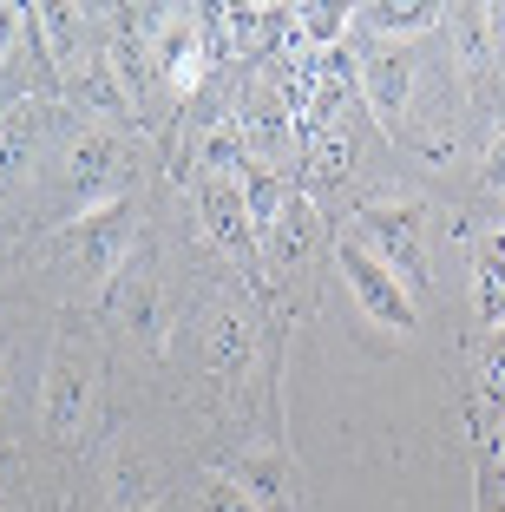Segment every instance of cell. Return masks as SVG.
Returning a JSON list of instances; mask_svg holds the SVG:
<instances>
[{"instance_id":"6da1fadb","label":"cell","mask_w":505,"mask_h":512,"mask_svg":"<svg viewBox=\"0 0 505 512\" xmlns=\"http://www.w3.org/2000/svg\"><path fill=\"white\" fill-rule=\"evenodd\" d=\"M427 217H433V204L420 191H407V197L401 191L394 197H361L355 204V237L401 276V289L414 296V309L427 302Z\"/></svg>"},{"instance_id":"7a4b0ae2","label":"cell","mask_w":505,"mask_h":512,"mask_svg":"<svg viewBox=\"0 0 505 512\" xmlns=\"http://www.w3.org/2000/svg\"><path fill=\"white\" fill-rule=\"evenodd\" d=\"M92 407H99V368L73 342H60L40 375V434L53 447H79L92 427Z\"/></svg>"},{"instance_id":"3957f363","label":"cell","mask_w":505,"mask_h":512,"mask_svg":"<svg viewBox=\"0 0 505 512\" xmlns=\"http://www.w3.org/2000/svg\"><path fill=\"white\" fill-rule=\"evenodd\" d=\"M335 263H342L348 296L361 302V316H368L374 329H387V335H414L420 329V309H414V296L401 289V276L387 270L355 230H335Z\"/></svg>"},{"instance_id":"277c9868","label":"cell","mask_w":505,"mask_h":512,"mask_svg":"<svg viewBox=\"0 0 505 512\" xmlns=\"http://www.w3.org/2000/svg\"><path fill=\"white\" fill-rule=\"evenodd\" d=\"M125 178H132V145H125V132H99V125H86V132L73 138V151H66L73 217L119 204V197H125Z\"/></svg>"},{"instance_id":"5b68a950","label":"cell","mask_w":505,"mask_h":512,"mask_svg":"<svg viewBox=\"0 0 505 512\" xmlns=\"http://www.w3.org/2000/svg\"><path fill=\"white\" fill-rule=\"evenodd\" d=\"M66 256H73V270L86 276V283H112V276L132 263L138 237H132V197H119V204H105V211H86V217H66L60 230Z\"/></svg>"},{"instance_id":"8992f818","label":"cell","mask_w":505,"mask_h":512,"mask_svg":"<svg viewBox=\"0 0 505 512\" xmlns=\"http://www.w3.org/2000/svg\"><path fill=\"white\" fill-rule=\"evenodd\" d=\"M223 480L237 486L243 499H250L256 512H302L309 506V486H302V467H296V453L276 447V440H263V447H243L223 460Z\"/></svg>"},{"instance_id":"52a82bcc","label":"cell","mask_w":505,"mask_h":512,"mask_svg":"<svg viewBox=\"0 0 505 512\" xmlns=\"http://www.w3.org/2000/svg\"><path fill=\"white\" fill-rule=\"evenodd\" d=\"M99 309L119 322L125 335H145V348H164L171 316H164V283H158V263H151V250H132V263H125V270L99 289Z\"/></svg>"},{"instance_id":"ba28073f","label":"cell","mask_w":505,"mask_h":512,"mask_svg":"<svg viewBox=\"0 0 505 512\" xmlns=\"http://www.w3.org/2000/svg\"><path fill=\"white\" fill-rule=\"evenodd\" d=\"M151 73H158L164 92H171V99H184V106H191L197 92H204L210 40H204V20H197V7H171V20H164L158 46H151Z\"/></svg>"},{"instance_id":"9c48e42d","label":"cell","mask_w":505,"mask_h":512,"mask_svg":"<svg viewBox=\"0 0 505 512\" xmlns=\"http://www.w3.org/2000/svg\"><path fill=\"white\" fill-rule=\"evenodd\" d=\"M414 92H420V60L407 46H374L361 53V99H368L374 125L401 138V125L414 119Z\"/></svg>"},{"instance_id":"30bf717a","label":"cell","mask_w":505,"mask_h":512,"mask_svg":"<svg viewBox=\"0 0 505 512\" xmlns=\"http://www.w3.org/2000/svg\"><path fill=\"white\" fill-rule=\"evenodd\" d=\"M60 79H66L73 112H79V119H92L99 132H125V125L138 119L132 92L119 86V73H112V60H105V53H79L73 66H60Z\"/></svg>"},{"instance_id":"8fae6325","label":"cell","mask_w":505,"mask_h":512,"mask_svg":"<svg viewBox=\"0 0 505 512\" xmlns=\"http://www.w3.org/2000/svg\"><path fill=\"white\" fill-rule=\"evenodd\" d=\"M197 217H204L210 243L237 263H263V237L250 224V204H243L237 178H197Z\"/></svg>"},{"instance_id":"7c38bea8","label":"cell","mask_w":505,"mask_h":512,"mask_svg":"<svg viewBox=\"0 0 505 512\" xmlns=\"http://www.w3.org/2000/svg\"><path fill=\"white\" fill-rule=\"evenodd\" d=\"M355 27L374 33L381 46H407V40L440 33L446 7H440V0H368V7H355Z\"/></svg>"},{"instance_id":"4fadbf2b","label":"cell","mask_w":505,"mask_h":512,"mask_svg":"<svg viewBox=\"0 0 505 512\" xmlns=\"http://www.w3.org/2000/svg\"><path fill=\"white\" fill-rule=\"evenodd\" d=\"M250 355H256V316L243 309L237 296L217 302V316H210V342H204V368L217 381H230V375L250 368Z\"/></svg>"},{"instance_id":"5bb4252c","label":"cell","mask_w":505,"mask_h":512,"mask_svg":"<svg viewBox=\"0 0 505 512\" xmlns=\"http://www.w3.org/2000/svg\"><path fill=\"white\" fill-rule=\"evenodd\" d=\"M315 237H322L315 197L302 191V184H289V191H283V211H276V224L263 230V256H269V263H302V256L315 250Z\"/></svg>"},{"instance_id":"9a60e30c","label":"cell","mask_w":505,"mask_h":512,"mask_svg":"<svg viewBox=\"0 0 505 512\" xmlns=\"http://www.w3.org/2000/svg\"><path fill=\"white\" fill-rule=\"evenodd\" d=\"M105 499H112V512H158L164 499H171V486H164V473L151 467L145 453H112Z\"/></svg>"},{"instance_id":"2e32d148","label":"cell","mask_w":505,"mask_h":512,"mask_svg":"<svg viewBox=\"0 0 505 512\" xmlns=\"http://www.w3.org/2000/svg\"><path fill=\"white\" fill-rule=\"evenodd\" d=\"M473 309H479V329L492 335L505 329V237L473 243Z\"/></svg>"},{"instance_id":"e0dca14e","label":"cell","mask_w":505,"mask_h":512,"mask_svg":"<svg viewBox=\"0 0 505 512\" xmlns=\"http://www.w3.org/2000/svg\"><path fill=\"white\" fill-rule=\"evenodd\" d=\"M302 178L309 184H342L348 171H355V138H348V125H322V132L302 138Z\"/></svg>"},{"instance_id":"ac0fdd59","label":"cell","mask_w":505,"mask_h":512,"mask_svg":"<svg viewBox=\"0 0 505 512\" xmlns=\"http://www.w3.org/2000/svg\"><path fill=\"white\" fill-rule=\"evenodd\" d=\"M296 27H302V40H309V53H328V46H348L355 14H348V7H322V0H309V7H296Z\"/></svg>"},{"instance_id":"d6986e66","label":"cell","mask_w":505,"mask_h":512,"mask_svg":"<svg viewBox=\"0 0 505 512\" xmlns=\"http://www.w3.org/2000/svg\"><path fill=\"white\" fill-rule=\"evenodd\" d=\"M473 388H479V407H492V414L505 421V329L492 335V348L479 355V381Z\"/></svg>"},{"instance_id":"ffe728a7","label":"cell","mask_w":505,"mask_h":512,"mask_svg":"<svg viewBox=\"0 0 505 512\" xmlns=\"http://www.w3.org/2000/svg\"><path fill=\"white\" fill-rule=\"evenodd\" d=\"M479 512H505V467L492 453H479V493H473Z\"/></svg>"},{"instance_id":"44dd1931","label":"cell","mask_w":505,"mask_h":512,"mask_svg":"<svg viewBox=\"0 0 505 512\" xmlns=\"http://www.w3.org/2000/svg\"><path fill=\"white\" fill-rule=\"evenodd\" d=\"M479 184H486V197H505V132L486 138V158H479Z\"/></svg>"},{"instance_id":"7402d4cb","label":"cell","mask_w":505,"mask_h":512,"mask_svg":"<svg viewBox=\"0 0 505 512\" xmlns=\"http://www.w3.org/2000/svg\"><path fill=\"white\" fill-rule=\"evenodd\" d=\"M492 14V40H499V73H505V7H486Z\"/></svg>"},{"instance_id":"603a6c76","label":"cell","mask_w":505,"mask_h":512,"mask_svg":"<svg viewBox=\"0 0 505 512\" xmlns=\"http://www.w3.org/2000/svg\"><path fill=\"white\" fill-rule=\"evenodd\" d=\"M0 394H7V355H0Z\"/></svg>"},{"instance_id":"cb8c5ba5","label":"cell","mask_w":505,"mask_h":512,"mask_svg":"<svg viewBox=\"0 0 505 512\" xmlns=\"http://www.w3.org/2000/svg\"><path fill=\"white\" fill-rule=\"evenodd\" d=\"M7 460H14V453H7V440H0V467H7Z\"/></svg>"}]
</instances>
